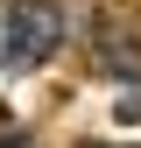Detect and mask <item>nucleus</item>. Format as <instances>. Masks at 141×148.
Returning a JSON list of instances; mask_svg holds the SVG:
<instances>
[{
	"mask_svg": "<svg viewBox=\"0 0 141 148\" xmlns=\"http://www.w3.org/2000/svg\"><path fill=\"white\" fill-rule=\"evenodd\" d=\"M21 148H28V141H21Z\"/></svg>",
	"mask_w": 141,
	"mask_h": 148,
	"instance_id": "2",
	"label": "nucleus"
},
{
	"mask_svg": "<svg viewBox=\"0 0 141 148\" xmlns=\"http://www.w3.org/2000/svg\"><path fill=\"white\" fill-rule=\"evenodd\" d=\"M64 42V14L49 0H7L0 14V71H35Z\"/></svg>",
	"mask_w": 141,
	"mask_h": 148,
	"instance_id": "1",
	"label": "nucleus"
}]
</instances>
